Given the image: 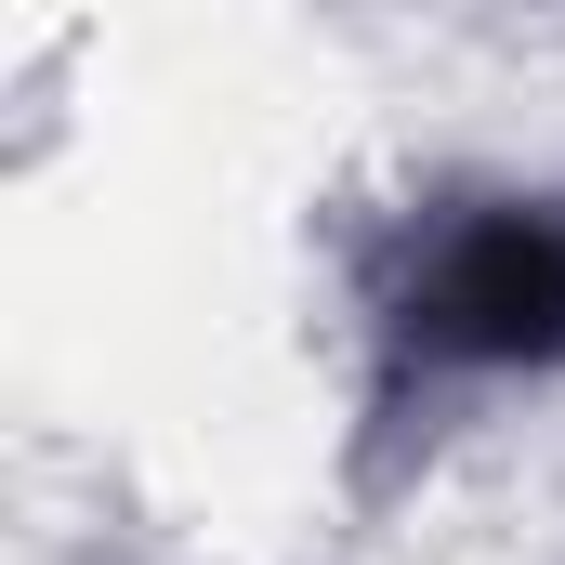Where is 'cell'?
<instances>
[{
    "label": "cell",
    "mask_w": 565,
    "mask_h": 565,
    "mask_svg": "<svg viewBox=\"0 0 565 565\" xmlns=\"http://www.w3.org/2000/svg\"><path fill=\"white\" fill-rule=\"evenodd\" d=\"M395 369H565V198H473L395 277Z\"/></svg>",
    "instance_id": "obj_1"
}]
</instances>
